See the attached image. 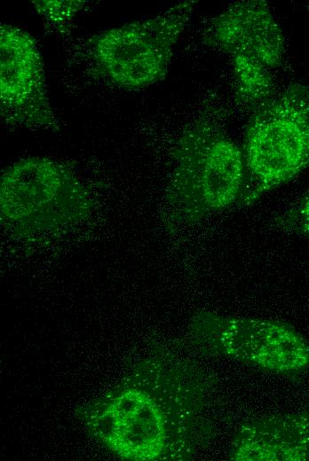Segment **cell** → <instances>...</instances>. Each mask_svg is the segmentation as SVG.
<instances>
[{
	"mask_svg": "<svg viewBox=\"0 0 309 461\" xmlns=\"http://www.w3.org/2000/svg\"><path fill=\"white\" fill-rule=\"evenodd\" d=\"M228 458L309 460V411L264 416L244 422L234 434Z\"/></svg>",
	"mask_w": 309,
	"mask_h": 461,
	"instance_id": "9",
	"label": "cell"
},
{
	"mask_svg": "<svg viewBox=\"0 0 309 461\" xmlns=\"http://www.w3.org/2000/svg\"><path fill=\"white\" fill-rule=\"evenodd\" d=\"M204 41L231 57L245 56L268 69L279 66L285 53L282 30L264 0L231 4L210 20Z\"/></svg>",
	"mask_w": 309,
	"mask_h": 461,
	"instance_id": "8",
	"label": "cell"
},
{
	"mask_svg": "<svg viewBox=\"0 0 309 461\" xmlns=\"http://www.w3.org/2000/svg\"><path fill=\"white\" fill-rule=\"evenodd\" d=\"M276 224L284 230L309 238V194L278 216Z\"/></svg>",
	"mask_w": 309,
	"mask_h": 461,
	"instance_id": "12",
	"label": "cell"
},
{
	"mask_svg": "<svg viewBox=\"0 0 309 461\" xmlns=\"http://www.w3.org/2000/svg\"><path fill=\"white\" fill-rule=\"evenodd\" d=\"M190 332L205 350L267 372L295 376L309 370V341L285 322L202 311Z\"/></svg>",
	"mask_w": 309,
	"mask_h": 461,
	"instance_id": "5",
	"label": "cell"
},
{
	"mask_svg": "<svg viewBox=\"0 0 309 461\" xmlns=\"http://www.w3.org/2000/svg\"><path fill=\"white\" fill-rule=\"evenodd\" d=\"M174 161L167 199L177 219L194 223L238 204L244 181L242 149L216 125L200 121L183 131Z\"/></svg>",
	"mask_w": 309,
	"mask_h": 461,
	"instance_id": "3",
	"label": "cell"
},
{
	"mask_svg": "<svg viewBox=\"0 0 309 461\" xmlns=\"http://www.w3.org/2000/svg\"><path fill=\"white\" fill-rule=\"evenodd\" d=\"M1 116L11 125L59 130L43 58L35 38L10 24L0 27Z\"/></svg>",
	"mask_w": 309,
	"mask_h": 461,
	"instance_id": "7",
	"label": "cell"
},
{
	"mask_svg": "<svg viewBox=\"0 0 309 461\" xmlns=\"http://www.w3.org/2000/svg\"><path fill=\"white\" fill-rule=\"evenodd\" d=\"M2 215L28 227L64 223L90 208L89 195L68 169L46 158L10 166L0 182Z\"/></svg>",
	"mask_w": 309,
	"mask_h": 461,
	"instance_id": "6",
	"label": "cell"
},
{
	"mask_svg": "<svg viewBox=\"0 0 309 461\" xmlns=\"http://www.w3.org/2000/svg\"><path fill=\"white\" fill-rule=\"evenodd\" d=\"M249 206L309 168V85H288L250 113L242 148Z\"/></svg>",
	"mask_w": 309,
	"mask_h": 461,
	"instance_id": "2",
	"label": "cell"
},
{
	"mask_svg": "<svg viewBox=\"0 0 309 461\" xmlns=\"http://www.w3.org/2000/svg\"><path fill=\"white\" fill-rule=\"evenodd\" d=\"M86 3L82 0H36L31 4L45 24L58 33L67 34L74 18Z\"/></svg>",
	"mask_w": 309,
	"mask_h": 461,
	"instance_id": "11",
	"label": "cell"
},
{
	"mask_svg": "<svg viewBox=\"0 0 309 461\" xmlns=\"http://www.w3.org/2000/svg\"><path fill=\"white\" fill-rule=\"evenodd\" d=\"M197 4L182 1L154 17L91 37V53L99 71L112 83L127 90H141L163 80L174 47Z\"/></svg>",
	"mask_w": 309,
	"mask_h": 461,
	"instance_id": "4",
	"label": "cell"
},
{
	"mask_svg": "<svg viewBox=\"0 0 309 461\" xmlns=\"http://www.w3.org/2000/svg\"><path fill=\"white\" fill-rule=\"evenodd\" d=\"M236 102L250 113L267 102L275 93L269 69L242 55L232 56Z\"/></svg>",
	"mask_w": 309,
	"mask_h": 461,
	"instance_id": "10",
	"label": "cell"
},
{
	"mask_svg": "<svg viewBox=\"0 0 309 461\" xmlns=\"http://www.w3.org/2000/svg\"><path fill=\"white\" fill-rule=\"evenodd\" d=\"M203 387L182 365L149 359L81 415L92 436L120 457L188 459Z\"/></svg>",
	"mask_w": 309,
	"mask_h": 461,
	"instance_id": "1",
	"label": "cell"
}]
</instances>
